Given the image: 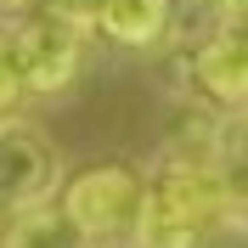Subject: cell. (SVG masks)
I'll return each instance as SVG.
<instances>
[{
	"label": "cell",
	"mask_w": 248,
	"mask_h": 248,
	"mask_svg": "<svg viewBox=\"0 0 248 248\" xmlns=\"http://www.w3.org/2000/svg\"><path fill=\"white\" fill-rule=\"evenodd\" d=\"M215 226H226L220 209V186L209 158H170L164 170L147 181L141 198V226L130 248H203L215 237Z\"/></svg>",
	"instance_id": "1"
},
{
	"label": "cell",
	"mask_w": 248,
	"mask_h": 248,
	"mask_svg": "<svg viewBox=\"0 0 248 248\" xmlns=\"http://www.w3.org/2000/svg\"><path fill=\"white\" fill-rule=\"evenodd\" d=\"M141 198H147V181H141L130 164H91V170H79L74 181L62 186L57 209L74 220L96 248H108V243H136Z\"/></svg>",
	"instance_id": "2"
},
{
	"label": "cell",
	"mask_w": 248,
	"mask_h": 248,
	"mask_svg": "<svg viewBox=\"0 0 248 248\" xmlns=\"http://www.w3.org/2000/svg\"><path fill=\"white\" fill-rule=\"evenodd\" d=\"M12 51H17V74L29 96H57L74 85L79 57H85V29L62 23L46 12H23V23L12 29Z\"/></svg>",
	"instance_id": "3"
},
{
	"label": "cell",
	"mask_w": 248,
	"mask_h": 248,
	"mask_svg": "<svg viewBox=\"0 0 248 248\" xmlns=\"http://www.w3.org/2000/svg\"><path fill=\"white\" fill-rule=\"evenodd\" d=\"M51 186H57V153L51 141L23 119L0 124V209L12 215H29V209H46Z\"/></svg>",
	"instance_id": "4"
},
{
	"label": "cell",
	"mask_w": 248,
	"mask_h": 248,
	"mask_svg": "<svg viewBox=\"0 0 248 248\" xmlns=\"http://www.w3.org/2000/svg\"><path fill=\"white\" fill-rule=\"evenodd\" d=\"M192 85H198L209 102L232 113H248V34L237 29H215L192 51Z\"/></svg>",
	"instance_id": "5"
},
{
	"label": "cell",
	"mask_w": 248,
	"mask_h": 248,
	"mask_svg": "<svg viewBox=\"0 0 248 248\" xmlns=\"http://www.w3.org/2000/svg\"><path fill=\"white\" fill-rule=\"evenodd\" d=\"M209 170H215V186H220L226 226H243L248 232V113H232L215 130V141H209Z\"/></svg>",
	"instance_id": "6"
},
{
	"label": "cell",
	"mask_w": 248,
	"mask_h": 248,
	"mask_svg": "<svg viewBox=\"0 0 248 248\" xmlns=\"http://www.w3.org/2000/svg\"><path fill=\"white\" fill-rule=\"evenodd\" d=\"M170 23H175V0H102V12H96V29L124 51L158 46Z\"/></svg>",
	"instance_id": "7"
},
{
	"label": "cell",
	"mask_w": 248,
	"mask_h": 248,
	"mask_svg": "<svg viewBox=\"0 0 248 248\" xmlns=\"http://www.w3.org/2000/svg\"><path fill=\"white\" fill-rule=\"evenodd\" d=\"M0 248H96L91 237L79 232L62 209H29V215H12L6 232H0Z\"/></svg>",
	"instance_id": "8"
},
{
	"label": "cell",
	"mask_w": 248,
	"mask_h": 248,
	"mask_svg": "<svg viewBox=\"0 0 248 248\" xmlns=\"http://www.w3.org/2000/svg\"><path fill=\"white\" fill-rule=\"evenodd\" d=\"M23 74H17V51H12V29H0V124L17 113V102H23Z\"/></svg>",
	"instance_id": "9"
},
{
	"label": "cell",
	"mask_w": 248,
	"mask_h": 248,
	"mask_svg": "<svg viewBox=\"0 0 248 248\" xmlns=\"http://www.w3.org/2000/svg\"><path fill=\"white\" fill-rule=\"evenodd\" d=\"M29 12L62 17V23H74V29H96V12H102V0H34Z\"/></svg>",
	"instance_id": "10"
},
{
	"label": "cell",
	"mask_w": 248,
	"mask_h": 248,
	"mask_svg": "<svg viewBox=\"0 0 248 248\" xmlns=\"http://www.w3.org/2000/svg\"><path fill=\"white\" fill-rule=\"evenodd\" d=\"M209 17H215V29H237L248 34V0H203Z\"/></svg>",
	"instance_id": "11"
},
{
	"label": "cell",
	"mask_w": 248,
	"mask_h": 248,
	"mask_svg": "<svg viewBox=\"0 0 248 248\" xmlns=\"http://www.w3.org/2000/svg\"><path fill=\"white\" fill-rule=\"evenodd\" d=\"M0 6H6V12H17V6H23V12H29V6H34V0H0Z\"/></svg>",
	"instance_id": "12"
}]
</instances>
